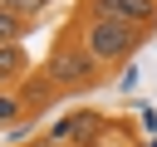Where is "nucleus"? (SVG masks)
Wrapping results in <instances>:
<instances>
[{
  "mask_svg": "<svg viewBox=\"0 0 157 147\" xmlns=\"http://www.w3.org/2000/svg\"><path fill=\"white\" fill-rule=\"evenodd\" d=\"M44 78H49L59 93H64V88H93L98 64H93V54H88L78 39H64V44L49 49V59H44Z\"/></svg>",
  "mask_w": 157,
  "mask_h": 147,
  "instance_id": "2",
  "label": "nucleus"
},
{
  "mask_svg": "<svg viewBox=\"0 0 157 147\" xmlns=\"http://www.w3.org/2000/svg\"><path fill=\"white\" fill-rule=\"evenodd\" d=\"M25 74H29V54H25L20 44H0V88L20 83Z\"/></svg>",
  "mask_w": 157,
  "mask_h": 147,
  "instance_id": "4",
  "label": "nucleus"
},
{
  "mask_svg": "<svg viewBox=\"0 0 157 147\" xmlns=\"http://www.w3.org/2000/svg\"><path fill=\"white\" fill-rule=\"evenodd\" d=\"M10 5H15V10L25 15V20H39V15L49 10V0H10Z\"/></svg>",
  "mask_w": 157,
  "mask_h": 147,
  "instance_id": "8",
  "label": "nucleus"
},
{
  "mask_svg": "<svg viewBox=\"0 0 157 147\" xmlns=\"http://www.w3.org/2000/svg\"><path fill=\"white\" fill-rule=\"evenodd\" d=\"M137 39H142V29H132V24H118V20H83V34H78V44L93 54V64L98 69H108V64H123L132 49H137Z\"/></svg>",
  "mask_w": 157,
  "mask_h": 147,
  "instance_id": "1",
  "label": "nucleus"
},
{
  "mask_svg": "<svg viewBox=\"0 0 157 147\" xmlns=\"http://www.w3.org/2000/svg\"><path fill=\"white\" fill-rule=\"evenodd\" d=\"M25 29H29V20H25L10 0H0V44H20Z\"/></svg>",
  "mask_w": 157,
  "mask_h": 147,
  "instance_id": "5",
  "label": "nucleus"
},
{
  "mask_svg": "<svg viewBox=\"0 0 157 147\" xmlns=\"http://www.w3.org/2000/svg\"><path fill=\"white\" fill-rule=\"evenodd\" d=\"M20 113H25V103H20V93H5V88H0V123H15Z\"/></svg>",
  "mask_w": 157,
  "mask_h": 147,
  "instance_id": "7",
  "label": "nucleus"
},
{
  "mask_svg": "<svg viewBox=\"0 0 157 147\" xmlns=\"http://www.w3.org/2000/svg\"><path fill=\"white\" fill-rule=\"evenodd\" d=\"M54 93H59V88H54V83L44 78V74H39V78H29V83H20V103H25V113L44 108V103H49Z\"/></svg>",
  "mask_w": 157,
  "mask_h": 147,
  "instance_id": "6",
  "label": "nucleus"
},
{
  "mask_svg": "<svg viewBox=\"0 0 157 147\" xmlns=\"http://www.w3.org/2000/svg\"><path fill=\"white\" fill-rule=\"evenodd\" d=\"M88 15L93 20H118V24L147 29L157 20V0H88Z\"/></svg>",
  "mask_w": 157,
  "mask_h": 147,
  "instance_id": "3",
  "label": "nucleus"
}]
</instances>
